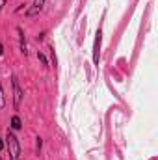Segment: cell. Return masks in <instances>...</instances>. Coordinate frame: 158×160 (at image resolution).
Listing matches in <instances>:
<instances>
[{
    "instance_id": "6da1fadb",
    "label": "cell",
    "mask_w": 158,
    "mask_h": 160,
    "mask_svg": "<svg viewBox=\"0 0 158 160\" xmlns=\"http://www.w3.org/2000/svg\"><path fill=\"white\" fill-rule=\"evenodd\" d=\"M7 151H9V157L11 160H19L21 157V147H19V140L11 134V132H7Z\"/></svg>"
},
{
    "instance_id": "7a4b0ae2",
    "label": "cell",
    "mask_w": 158,
    "mask_h": 160,
    "mask_svg": "<svg viewBox=\"0 0 158 160\" xmlns=\"http://www.w3.org/2000/svg\"><path fill=\"white\" fill-rule=\"evenodd\" d=\"M13 101H15V108L21 106V99H22V93H21V88H19V82L17 78H13Z\"/></svg>"
},
{
    "instance_id": "3957f363",
    "label": "cell",
    "mask_w": 158,
    "mask_h": 160,
    "mask_svg": "<svg viewBox=\"0 0 158 160\" xmlns=\"http://www.w3.org/2000/svg\"><path fill=\"white\" fill-rule=\"evenodd\" d=\"M43 6H45V0H34V8L28 9V15H36L37 11L43 9Z\"/></svg>"
},
{
    "instance_id": "277c9868",
    "label": "cell",
    "mask_w": 158,
    "mask_h": 160,
    "mask_svg": "<svg viewBox=\"0 0 158 160\" xmlns=\"http://www.w3.org/2000/svg\"><path fill=\"white\" fill-rule=\"evenodd\" d=\"M99 48H101V32L97 34V39H95V56H93V60H95V63L99 62Z\"/></svg>"
},
{
    "instance_id": "5b68a950",
    "label": "cell",
    "mask_w": 158,
    "mask_h": 160,
    "mask_svg": "<svg viewBox=\"0 0 158 160\" xmlns=\"http://www.w3.org/2000/svg\"><path fill=\"white\" fill-rule=\"evenodd\" d=\"M6 106V95H4V89H2V82H0V108Z\"/></svg>"
},
{
    "instance_id": "8992f818",
    "label": "cell",
    "mask_w": 158,
    "mask_h": 160,
    "mask_svg": "<svg viewBox=\"0 0 158 160\" xmlns=\"http://www.w3.org/2000/svg\"><path fill=\"white\" fill-rule=\"evenodd\" d=\"M11 127H13V128H21V119H19V118H13V119H11Z\"/></svg>"
},
{
    "instance_id": "52a82bcc",
    "label": "cell",
    "mask_w": 158,
    "mask_h": 160,
    "mask_svg": "<svg viewBox=\"0 0 158 160\" xmlns=\"http://www.w3.org/2000/svg\"><path fill=\"white\" fill-rule=\"evenodd\" d=\"M2 6H4V0H0V9H2Z\"/></svg>"
},
{
    "instance_id": "ba28073f",
    "label": "cell",
    "mask_w": 158,
    "mask_h": 160,
    "mask_svg": "<svg viewBox=\"0 0 158 160\" xmlns=\"http://www.w3.org/2000/svg\"><path fill=\"white\" fill-rule=\"evenodd\" d=\"M2 147H4V143H2V140H0V151H2Z\"/></svg>"
},
{
    "instance_id": "9c48e42d",
    "label": "cell",
    "mask_w": 158,
    "mask_h": 160,
    "mask_svg": "<svg viewBox=\"0 0 158 160\" xmlns=\"http://www.w3.org/2000/svg\"><path fill=\"white\" fill-rule=\"evenodd\" d=\"M0 54H2V45H0Z\"/></svg>"
}]
</instances>
